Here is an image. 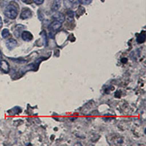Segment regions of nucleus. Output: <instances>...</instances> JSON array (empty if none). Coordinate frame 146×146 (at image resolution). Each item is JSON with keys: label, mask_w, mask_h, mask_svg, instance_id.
<instances>
[{"label": "nucleus", "mask_w": 146, "mask_h": 146, "mask_svg": "<svg viewBox=\"0 0 146 146\" xmlns=\"http://www.w3.org/2000/svg\"><path fill=\"white\" fill-rule=\"evenodd\" d=\"M32 16V12L29 10V8H25L22 10L21 13L20 18L23 20L25 19H29Z\"/></svg>", "instance_id": "3"}, {"label": "nucleus", "mask_w": 146, "mask_h": 146, "mask_svg": "<svg viewBox=\"0 0 146 146\" xmlns=\"http://www.w3.org/2000/svg\"><path fill=\"white\" fill-rule=\"evenodd\" d=\"M2 53H1V51H0V61H1V60H2Z\"/></svg>", "instance_id": "16"}, {"label": "nucleus", "mask_w": 146, "mask_h": 146, "mask_svg": "<svg viewBox=\"0 0 146 146\" xmlns=\"http://www.w3.org/2000/svg\"><path fill=\"white\" fill-rule=\"evenodd\" d=\"M2 25H3V23H2V18H1V16H0V28L2 27Z\"/></svg>", "instance_id": "15"}, {"label": "nucleus", "mask_w": 146, "mask_h": 146, "mask_svg": "<svg viewBox=\"0 0 146 146\" xmlns=\"http://www.w3.org/2000/svg\"><path fill=\"white\" fill-rule=\"evenodd\" d=\"M21 37L24 41L29 42L33 39V35L29 31H24L21 33Z\"/></svg>", "instance_id": "6"}, {"label": "nucleus", "mask_w": 146, "mask_h": 146, "mask_svg": "<svg viewBox=\"0 0 146 146\" xmlns=\"http://www.w3.org/2000/svg\"><path fill=\"white\" fill-rule=\"evenodd\" d=\"M91 2H92V0H79V2L81 3L82 5H89Z\"/></svg>", "instance_id": "12"}, {"label": "nucleus", "mask_w": 146, "mask_h": 146, "mask_svg": "<svg viewBox=\"0 0 146 146\" xmlns=\"http://www.w3.org/2000/svg\"><path fill=\"white\" fill-rule=\"evenodd\" d=\"M141 39V40H140V43H143V42H145V33H142L141 35H139V36L137 37V41H139V40Z\"/></svg>", "instance_id": "11"}, {"label": "nucleus", "mask_w": 146, "mask_h": 146, "mask_svg": "<svg viewBox=\"0 0 146 146\" xmlns=\"http://www.w3.org/2000/svg\"><path fill=\"white\" fill-rule=\"evenodd\" d=\"M17 45H18V42L14 39H9L8 40L6 41V47L10 50H13V48H15L17 46Z\"/></svg>", "instance_id": "5"}, {"label": "nucleus", "mask_w": 146, "mask_h": 146, "mask_svg": "<svg viewBox=\"0 0 146 146\" xmlns=\"http://www.w3.org/2000/svg\"><path fill=\"white\" fill-rule=\"evenodd\" d=\"M10 35V31L7 29H4L2 32V36L3 38H7Z\"/></svg>", "instance_id": "10"}, {"label": "nucleus", "mask_w": 146, "mask_h": 146, "mask_svg": "<svg viewBox=\"0 0 146 146\" xmlns=\"http://www.w3.org/2000/svg\"><path fill=\"white\" fill-rule=\"evenodd\" d=\"M53 18L54 19V21H59V22H61L62 23L65 21L64 15L62 13H58V12H57V13H55L53 14Z\"/></svg>", "instance_id": "7"}, {"label": "nucleus", "mask_w": 146, "mask_h": 146, "mask_svg": "<svg viewBox=\"0 0 146 146\" xmlns=\"http://www.w3.org/2000/svg\"><path fill=\"white\" fill-rule=\"evenodd\" d=\"M19 7L15 2H10L4 10V14L5 16L10 19H15L18 14Z\"/></svg>", "instance_id": "1"}, {"label": "nucleus", "mask_w": 146, "mask_h": 146, "mask_svg": "<svg viewBox=\"0 0 146 146\" xmlns=\"http://www.w3.org/2000/svg\"><path fill=\"white\" fill-rule=\"evenodd\" d=\"M64 5L67 9H74L79 5V0H63Z\"/></svg>", "instance_id": "2"}, {"label": "nucleus", "mask_w": 146, "mask_h": 146, "mask_svg": "<svg viewBox=\"0 0 146 146\" xmlns=\"http://www.w3.org/2000/svg\"><path fill=\"white\" fill-rule=\"evenodd\" d=\"M34 2L36 5H40L44 2V0H34Z\"/></svg>", "instance_id": "13"}, {"label": "nucleus", "mask_w": 146, "mask_h": 146, "mask_svg": "<svg viewBox=\"0 0 146 146\" xmlns=\"http://www.w3.org/2000/svg\"><path fill=\"white\" fill-rule=\"evenodd\" d=\"M32 0H22V2H25V3H27V4H29L30 2H32Z\"/></svg>", "instance_id": "14"}, {"label": "nucleus", "mask_w": 146, "mask_h": 146, "mask_svg": "<svg viewBox=\"0 0 146 146\" xmlns=\"http://www.w3.org/2000/svg\"><path fill=\"white\" fill-rule=\"evenodd\" d=\"M0 69L5 73H7L10 71V65L8 62L5 60H1L0 61Z\"/></svg>", "instance_id": "4"}, {"label": "nucleus", "mask_w": 146, "mask_h": 146, "mask_svg": "<svg viewBox=\"0 0 146 146\" xmlns=\"http://www.w3.org/2000/svg\"><path fill=\"white\" fill-rule=\"evenodd\" d=\"M61 0H54V2H53V5H52L51 9L53 11H57L58 9L61 7Z\"/></svg>", "instance_id": "9"}, {"label": "nucleus", "mask_w": 146, "mask_h": 146, "mask_svg": "<svg viewBox=\"0 0 146 146\" xmlns=\"http://www.w3.org/2000/svg\"><path fill=\"white\" fill-rule=\"evenodd\" d=\"M61 27H62V23L61 22L54 21L53 22H52L51 24L50 25V29L52 31H56V30L59 29Z\"/></svg>", "instance_id": "8"}]
</instances>
